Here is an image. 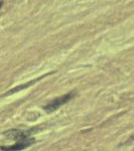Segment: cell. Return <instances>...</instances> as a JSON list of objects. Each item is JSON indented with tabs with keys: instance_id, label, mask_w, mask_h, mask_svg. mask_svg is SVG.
I'll list each match as a JSON object with an SVG mask.
<instances>
[{
	"instance_id": "cell-1",
	"label": "cell",
	"mask_w": 134,
	"mask_h": 151,
	"mask_svg": "<svg viewBox=\"0 0 134 151\" xmlns=\"http://www.w3.org/2000/svg\"><path fill=\"white\" fill-rule=\"evenodd\" d=\"M35 131V129L32 130H9L7 132L4 133V135L7 138L15 140V143L13 145L10 146H0V149L3 151H20L22 149H25L26 147L32 145L35 142V138L30 137V134Z\"/></svg>"
},
{
	"instance_id": "cell-2",
	"label": "cell",
	"mask_w": 134,
	"mask_h": 151,
	"mask_svg": "<svg viewBox=\"0 0 134 151\" xmlns=\"http://www.w3.org/2000/svg\"><path fill=\"white\" fill-rule=\"evenodd\" d=\"M74 97H75V92H71V93L63 95V96L58 97V98H55V100L50 101L47 106L43 107V109L48 112H53V111L58 110L61 106L68 103V102H69L70 100H72Z\"/></svg>"
},
{
	"instance_id": "cell-3",
	"label": "cell",
	"mask_w": 134,
	"mask_h": 151,
	"mask_svg": "<svg viewBox=\"0 0 134 151\" xmlns=\"http://www.w3.org/2000/svg\"><path fill=\"white\" fill-rule=\"evenodd\" d=\"M133 140H134V136H131L130 139L128 140V142H130V141H133Z\"/></svg>"
},
{
	"instance_id": "cell-4",
	"label": "cell",
	"mask_w": 134,
	"mask_h": 151,
	"mask_svg": "<svg viewBox=\"0 0 134 151\" xmlns=\"http://www.w3.org/2000/svg\"><path fill=\"white\" fill-rule=\"evenodd\" d=\"M1 6H2V2H0V8H1Z\"/></svg>"
}]
</instances>
